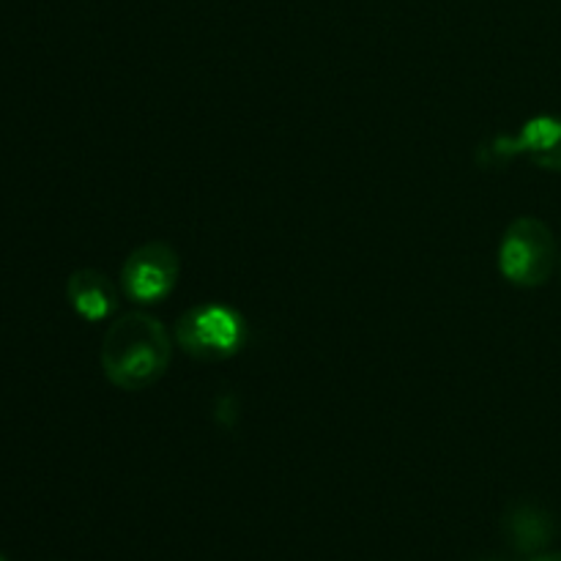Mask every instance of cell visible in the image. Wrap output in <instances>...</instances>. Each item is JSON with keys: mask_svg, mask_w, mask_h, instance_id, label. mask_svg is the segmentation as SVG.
<instances>
[{"mask_svg": "<svg viewBox=\"0 0 561 561\" xmlns=\"http://www.w3.org/2000/svg\"><path fill=\"white\" fill-rule=\"evenodd\" d=\"M173 334L148 312H126L110 323L102 340V373L121 392H146L168 376Z\"/></svg>", "mask_w": 561, "mask_h": 561, "instance_id": "obj_1", "label": "cell"}, {"mask_svg": "<svg viewBox=\"0 0 561 561\" xmlns=\"http://www.w3.org/2000/svg\"><path fill=\"white\" fill-rule=\"evenodd\" d=\"M559 247L551 225L540 217H518L499 241V272L513 288L535 290L553 277Z\"/></svg>", "mask_w": 561, "mask_h": 561, "instance_id": "obj_2", "label": "cell"}, {"mask_svg": "<svg viewBox=\"0 0 561 561\" xmlns=\"http://www.w3.org/2000/svg\"><path fill=\"white\" fill-rule=\"evenodd\" d=\"M247 334L244 316L219 301L190 307L173 329L175 345L197 362L230 359L244 348Z\"/></svg>", "mask_w": 561, "mask_h": 561, "instance_id": "obj_3", "label": "cell"}, {"mask_svg": "<svg viewBox=\"0 0 561 561\" xmlns=\"http://www.w3.org/2000/svg\"><path fill=\"white\" fill-rule=\"evenodd\" d=\"M181 277V257L168 241H146L126 255L121 266V290L135 305H162Z\"/></svg>", "mask_w": 561, "mask_h": 561, "instance_id": "obj_4", "label": "cell"}, {"mask_svg": "<svg viewBox=\"0 0 561 561\" xmlns=\"http://www.w3.org/2000/svg\"><path fill=\"white\" fill-rule=\"evenodd\" d=\"M493 153L499 162L524 157L535 168L561 173V115H535L515 137H499Z\"/></svg>", "mask_w": 561, "mask_h": 561, "instance_id": "obj_5", "label": "cell"}, {"mask_svg": "<svg viewBox=\"0 0 561 561\" xmlns=\"http://www.w3.org/2000/svg\"><path fill=\"white\" fill-rule=\"evenodd\" d=\"M502 531L510 548L535 559L557 537V518L542 504L513 502L502 515Z\"/></svg>", "mask_w": 561, "mask_h": 561, "instance_id": "obj_6", "label": "cell"}, {"mask_svg": "<svg viewBox=\"0 0 561 561\" xmlns=\"http://www.w3.org/2000/svg\"><path fill=\"white\" fill-rule=\"evenodd\" d=\"M66 299L71 310L88 323H102L113 318L121 307L118 288L99 268H77L66 279Z\"/></svg>", "mask_w": 561, "mask_h": 561, "instance_id": "obj_7", "label": "cell"}, {"mask_svg": "<svg viewBox=\"0 0 561 561\" xmlns=\"http://www.w3.org/2000/svg\"><path fill=\"white\" fill-rule=\"evenodd\" d=\"M531 561H561V553H540V557H535Z\"/></svg>", "mask_w": 561, "mask_h": 561, "instance_id": "obj_8", "label": "cell"}, {"mask_svg": "<svg viewBox=\"0 0 561 561\" xmlns=\"http://www.w3.org/2000/svg\"><path fill=\"white\" fill-rule=\"evenodd\" d=\"M480 561H504V559H499V557H485V559H480Z\"/></svg>", "mask_w": 561, "mask_h": 561, "instance_id": "obj_9", "label": "cell"}, {"mask_svg": "<svg viewBox=\"0 0 561 561\" xmlns=\"http://www.w3.org/2000/svg\"><path fill=\"white\" fill-rule=\"evenodd\" d=\"M559 272H561V252H559Z\"/></svg>", "mask_w": 561, "mask_h": 561, "instance_id": "obj_10", "label": "cell"}, {"mask_svg": "<svg viewBox=\"0 0 561 561\" xmlns=\"http://www.w3.org/2000/svg\"><path fill=\"white\" fill-rule=\"evenodd\" d=\"M0 561H9V559H5V557H3V553H0Z\"/></svg>", "mask_w": 561, "mask_h": 561, "instance_id": "obj_11", "label": "cell"}]
</instances>
